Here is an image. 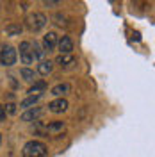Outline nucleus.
<instances>
[{"instance_id":"nucleus-1","label":"nucleus","mask_w":155,"mask_h":157,"mask_svg":"<svg viewBox=\"0 0 155 157\" xmlns=\"http://www.w3.org/2000/svg\"><path fill=\"white\" fill-rule=\"evenodd\" d=\"M47 154H48V147L43 141H38V139L27 141L21 148V155L23 157H45Z\"/></svg>"},{"instance_id":"nucleus-2","label":"nucleus","mask_w":155,"mask_h":157,"mask_svg":"<svg viewBox=\"0 0 155 157\" xmlns=\"http://www.w3.org/2000/svg\"><path fill=\"white\" fill-rule=\"evenodd\" d=\"M47 23H48V18H47V14L45 13H30L29 16L25 18V25H27V29L30 32H39V30H43L47 27Z\"/></svg>"},{"instance_id":"nucleus-3","label":"nucleus","mask_w":155,"mask_h":157,"mask_svg":"<svg viewBox=\"0 0 155 157\" xmlns=\"http://www.w3.org/2000/svg\"><path fill=\"white\" fill-rule=\"evenodd\" d=\"M16 61H18V54H16V48H14V47L4 45V47L0 48V64H2L4 68L14 66Z\"/></svg>"},{"instance_id":"nucleus-4","label":"nucleus","mask_w":155,"mask_h":157,"mask_svg":"<svg viewBox=\"0 0 155 157\" xmlns=\"http://www.w3.org/2000/svg\"><path fill=\"white\" fill-rule=\"evenodd\" d=\"M16 54H20V61H21V64H25V68H29V64L34 63L32 54H30V41H21Z\"/></svg>"},{"instance_id":"nucleus-5","label":"nucleus","mask_w":155,"mask_h":157,"mask_svg":"<svg viewBox=\"0 0 155 157\" xmlns=\"http://www.w3.org/2000/svg\"><path fill=\"white\" fill-rule=\"evenodd\" d=\"M43 114H45V109L36 105V107H30V109H27V111H23L21 116H20V120H21L23 123H30V121H38Z\"/></svg>"},{"instance_id":"nucleus-6","label":"nucleus","mask_w":155,"mask_h":157,"mask_svg":"<svg viewBox=\"0 0 155 157\" xmlns=\"http://www.w3.org/2000/svg\"><path fill=\"white\" fill-rule=\"evenodd\" d=\"M57 41H59L57 32H54V30L47 32V34L43 36V43H41V47H43V50H45V54H47V52H52V50H55Z\"/></svg>"},{"instance_id":"nucleus-7","label":"nucleus","mask_w":155,"mask_h":157,"mask_svg":"<svg viewBox=\"0 0 155 157\" xmlns=\"http://www.w3.org/2000/svg\"><path fill=\"white\" fill-rule=\"evenodd\" d=\"M68 107H70V104L66 98H54L48 104V111L54 113V114H61V113L68 111Z\"/></svg>"},{"instance_id":"nucleus-8","label":"nucleus","mask_w":155,"mask_h":157,"mask_svg":"<svg viewBox=\"0 0 155 157\" xmlns=\"http://www.w3.org/2000/svg\"><path fill=\"white\" fill-rule=\"evenodd\" d=\"M54 64H59L61 68L70 70V68H73V66L77 64V59L73 57V54H59L57 59L54 61Z\"/></svg>"},{"instance_id":"nucleus-9","label":"nucleus","mask_w":155,"mask_h":157,"mask_svg":"<svg viewBox=\"0 0 155 157\" xmlns=\"http://www.w3.org/2000/svg\"><path fill=\"white\" fill-rule=\"evenodd\" d=\"M55 48L59 50V54H71L73 52V41L70 36H61Z\"/></svg>"},{"instance_id":"nucleus-10","label":"nucleus","mask_w":155,"mask_h":157,"mask_svg":"<svg viewBox=\"0 0 155 157\" xmlns=\"http://www.w3.org/2000/svg\"><path fill=\"white\" fill-rule=\"evenodd\" d=\"M70 91H71V86L68 82H59V84H55L54 88L50 89V95H54L55 98H64Z\"/></svg>"},{"instance_id":"nucleus-11","label":"nucleus","mask_w":155,"mask_h":157,"mask_svg":"<svg viewBox=\"0 0 155 157\" xmlns=\"http://www.w3.org/2000/svg\"><path fill=\"white\" fill-rule=\"evenodd\" d=\"M54 71V61H50V59H43V61H39L38 63V73L39 75H43V77H47Z\"/></svg>"},{"instance_id":"nucleus-12","label":"nucleus","mask_w":155,"mask_h":157,"mask_svg":"<svg viewBox=\"0 0 155 157\" xmlns=\"http://www.w3.org/2000/svg\"><path fill=\"white\" fill-rule=\"evenodd\" d=\"M30 54H32V59H34V61H43L45 50H43V47H41L39 41H30Z\"/></svg>"},{"instance_id":"nucleus-13","label":"nucleus","mask_w":155,"mask_h":157,"mask_svg":"<svg viewBox=\"0 0 155 157\" xmlns=\"http://www.w3.org/2000/svg\"><path fill=\"white\" fill-rule=\"evenodd\" d=\"M41 97H43V95H29L27 98H23V100L20 102V107L25 109V111L30 109V107H36V104L41 100Z\"/></svg>"},{"instance_id":"nucleus-14","label":"nucleus","mask_w":155,"mask_h":157,"mask_svg":"<svg viewBox=\"0 0 155 157\" xmlns=\"http://www.w3.org/2000/svg\"><path fill=\"white\" fill-rule=\"evenodd\" d=\"M6 36H9V38H14V36H20L21 32H23V25H20V23H9V25H6Z\"/></svg>"},{"instance_id":"nucleus-15","label":"nucleus","mask_w":155,"mask_h":157,"mask_svg":"<svg viewBox=\"0 0 155 157\" xmlns=\"http://www.w3.org/2000/svg\"><path fill=\"white\" fill-rule=\"evenodd\" d=\"M45 128H47V132H50V134H57V132H62L66 128V123L61 121V120H55V121H50Z\"/></svg>"},{"instance_id":"nucleus-16","label":"nucleus","mask_w":155,"mask_h":157,"mask_svg":"<svg viewBox=\"0 0 155 157\" xmlns=\"http://www.w3.org/2000/svg\"><path fill=\"white\" fill-rule=\"evenodd\" d=\"M47 88H48L47 82H45V80H39V82H34V84L30 86L27 93H29V95H43V91Z\"/></svg>"},{"instance_id":"nucleus-17","label":"nucleus","mask_w":155,"mask_h":157,"mask_svg":"<svg viewBox=\"0 0 155 157\" xmlns=\"http://www.w3.org/2000/svg\"><path fill=\"white\" fill-rule=\"evenodd\" d=\"M20 77L23 78L25 82H29V84H32V82H36V71L34 70H30V68H23L20 70Z\"/></svg>"},{"instance_id":"nucleus-18","label":"nucleus","mask_w":155,"mask_h":157,"mask_svg":"<svg viewBox=\"0 0 155 157\" xmlns=\"http://www.w3.org/2000/svg\"><path fill=\"white\" fill-rule=\"evenodd\" d=\"M4 107H6V113L7 114H16V105L14 104H6Z\"/></svg>"},{"instance_id":"nucleus-19","label":"nucleus","mask_w":155,"mask_h":157,"mask_svg":"<svg viewBox=\"0 0 155 157\" xmlns=\"http://www.w3.org/2000/svg\"><path fill=\"white\" fill-rule=\"evenodd\" d=\"M6 118H7L6 107H4V105H0V123H4V121H6Z\"/></svg>"},{"instance_id":"nucleus-20","label":"nucleus","mask_w":155,"mask_h":157,"mask_svg":"<svg viewBox=\"0 0 155 157\" xmlns=\"http://www.w3.org/2000/svg\"><path fill=\"white\" fill-rule=\"evenodd\" d=\"M59 4H61V2H52V0H45V2H43V6H47V7H57Z\"/></svg>"},{"instance_id":"nucleus-21","label":"nucleus","mask_w":155,"mask_h":157,"mask_svg":"<svg viewBox=\"0 0 155 157\" xmlns=\"http://www.w3.org/2000/svg\"><path fill=\"white\" fill-rule=\"evenodd\" d=\"M0 143H2V134H0Z\"/></svg>"}]
</instances>
